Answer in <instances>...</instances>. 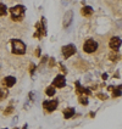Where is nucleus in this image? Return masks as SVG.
Returning <instances> with one entry per match:
<instances>
[{
  "label": "nucleus",
  "instance_id": "4468645a",
  "mask_svg": "<svg viewBox=\"0 0 122 129\" xmlns=\"http://www.w3.org/2000/svg\"><path fill=\"white\" fill-rule=\"evenodd\" d=\"M109 58H110L111 61L116 62V61H118V60H120V54H118L117 51H112V52H110V54H109Z\"/></svg>",
  "mask_w": 122,
  "mask_h": 129
},
{
  "label": "nucleus",
  "instance_id": "f257e3e1",
  "mask_svg": "<svg viewBox=\"0 0 122 129\" xmlns=\"http://www.w3.org/2000/svg\"><path fill=\"white\" fill-rule=\"evenodd\" d=\"M26 14V7L23 5H16V6L11 7L10 9V16H11V20L15 22H20L23 20Z\"/></svg>",
  "mask_w": 122,
  "mask_h": 129
},
{
  "label": "nucleus",
  "instance_id": "9b49d317",
  "mask_svg": "<svg viewBox=\"0 0 122 129\" xmlns=\"http://www.w3.org/2000/svg\"><path fill=\"white\" fill-rule=\"evenodd\" d=\"M75 108L73 107H68V108H65L64 111H62V115L66 119H68V118H72L73 116H75Z\"/></svg>",
  "mask_w": 122,
  "mask_h": 129
},
{
  "label": "nucleus",
  "instance_id": "dca6fc26",
  "mask_svg": "<svg viewBox=\"0 0 122 129\" xmlns=\"http://www.w3.org/2000/svg\"><path fill=\"white\" fill-rule=\"evenodd\" d=\"M55 93H56V90H55V88L53 85H49L46 89H45V94H46L48 96H54Z\"/></svg>",
  "mask_w": 122,
  "mask_h": 129
},
{
  "label": "nucleus",
  "instance_id": "a211bd4d",
  "mask_svg": "<svg viewBox=\"0 0 122 129\" xmlns=\"http://www.w3.org/2000/svg\"><path fill=\"white\" fill-rule=\"evenodd\" d=\"M78 101L82 104V105H84V106H86V105H88V102H89V101H88V96H87V95H79V96H78Z\"/></svg>",
  "mask_w": 122,
  "mask_h": 129
},
{
  "label": "nucleus",
  "instance_id": "393cba45",
  "mask_svg": "<svg viewBox=\"0 0 122 129\" xmlns=\"http://www.w3.org/2000/svg\"><path fill=\"white\" fill-rule=\"evenodd\" d=\"M14 129H20V128H14Z\"/></svg>",
  "mask_w": 122,
  "mask_h": 129
},
{
  "label": "nucleus",
  "instance_id": "ddd939ff",
  "mask_svg": "<svg viewBox=\"0 0 122 129\" xmlns=\"http://www.w3.org/2000/svg\"><path fill=\"white\" fill-rule=\"evenodd\" d=\"M7 95H9V89L5 88V86L0 88V101L5 100V99L7 98Z\"/></svg>",
  "mask_w": 122,
  "mask_h": 129
},
{
  "label": "nucleus",
  "instance_id": "b1692460",
  "mask_svg": "<svg viewBox=\"0 0 122 129\" xmlns=\"http://www.w3.org/2000/svg\"><path fill=\"white\" fill-rule=\"evenodd\" d=\"M54 63H55L54 58H50V64H49V66H50V67H53V66H54Z\"/></svg>",
  "mask_w": 122,
  "mask_h": 129
},
{
  "label": "nucleus",
  "instance_id": "2eb2a0df",
  "mask_svg": "<svg viewBox=\"0 0 122 129\" xmlns=\"http://www.w3.org/2000/svg\"><path fill=\"white\" fill-rule=\"evenodd\" d=\"M7 12H9V9L6 7L5 4H3V3H0V16L3 17V16H6Z\"/></svg>",
  "mask_w": 122,
  "mask_h": 129
},
{
  "label": "nucleus",
  "instance_id": "20e7f679",
  "mask_svg": "<svg viewBox=\"0 0 122 129\" xmlns=\"http://www.w3.org/2000/svg\"><path fill=\"white\" fill-rule=\"evenodd\" d=\"M76 45H73V44H68V45H65L62 46V49H61V52H62V55H64L65 58H68L73 56L75 54H76Z\"/></svg>",
  "mask_w": 122,
  "mask_h": 129
},
{
  "label": "nucleus",
  "instance_id": "6e6552de",
  "mask_svg": "<svg viewBox=\"0 0 122 129\" xmlns=\"http://www.w3.org/2000/svg\"><path fill=\"white\" fill-rule=\"evenodd\" d=\"M1 84H3V86H5L7 89H9V88H12V86L16 84V78L12 77V76H7V77H5V78L3 79Z\"/></svg>",
  "mask_w": 122,
  "mask_h": 129
},
{
  "label": "nucleus",
  "instance_id": "9d476101",
  "mask_svg": "<svg viewBox=\"0 0 122 129\" xmlns=\"http://www.w3.org/2000/svg\"><path fill=\"white\" fill-rule=\"evenodd\" d=\"M76 91H77V94L78 95H90V90L89 89H87V88H83V86H81V84H79L78 82H76Z\"/></svg>",
  "mask_w": 122,
  "mask_h": 129
},
{
  "label": "nucleus",
  "instance_id": "423d86ee",
  "mask_svg": "<svg viewBox=\"0 0 122 129\" xmlns=\"http://www.w3.org/2000/svg\"><path fill=\"white\" fill-rule=\"evenodd\" d=\"M109 48L112 51H118L121 48V38L120 37H112L109 42Z\"/></svg>",
  "mask_w": 122,
  "mask_h": 129
},
{
  "label": "nucleus",
  "instance_id": "f3484780",
  "mask_svg": "<svg viewBox=\"0 0 122 129\" xmlns=\"http://www.w3.org/2000/svg\"><path fill=\"white\" fill-rule=\"evenodd\" d=\"M111 91H112V98H120L121 96V85L117 86V88L114 86V89Z\"/></svg>",
  "mask_w": 122,
  "mask_h": 129
},
{
  "label": "nucleus",
  "instance_id": "5701e85b",
  "mask_svg": "<svg viewBox=\"0 0 122 129\" xmlns=\"http://www.w3.org/2000/svg\"><path fill=\"white\" fill-rule=\"evenodd\" d=\"M101 77H103L104 80H106V79H108V74H106V73H103V76H101Z\"/></svg>",
  "mask_w": 122,
  "mask_h": 129
},
{
  "label": "nucleus",
  "instance_id": "aec40b11",
  "mask_svg": "<svg viewBox=\"0 0 122 129\" xmlns=\"http://www.w3.org/2000/svg\"><path fill=\"white\" fill-rule=\"evenodd\" d=\"M36 64L33 63V62H31V63H29V72H31V74H33V73H34V71H36Z\"/></svg>",
  "mask_w": 122,
  "mask_h": 129
},
{
  "label": "nucleus",
  "instance_id": "39448f33",
  "mask_svg": "<svg viewBox=\"0 0 122 129\" xmlns=\"http://www.w3.org/2000/svg\"><path fill=\"white\" fill-rule=\"evenodd\" d=\"M59 106V100L58 99H54V100H46L43 102V107L46 112H54L56 107Z\"/></svg>",
  "mask_w": 122,
  "mask_h": 129
},
{
  "label": "nucleus",
  "instance_id": "f03ea898",
  "mask_svg": "<svg viewBox=\"0 0 122 129\" xmlns=\"http://www.w3.org/2000/svg\"><path fill=\"white\" fill-rule=\"evenodd\" d=\"M26 44L20 39H11V51L15 55H25L26 54Z\"/></svg>",
  "mask_w": 122,
  "mask_h": 129
},
{
  "label": "nucleus",
  "instance_id": "412c9836",
  "mask_svg": "<svg viewBox=\"0 0 122 129\" xmlns=\"http://www.w3.org/2000/svg\"><path fill=\"white\" fill-rule=\"evenodd\" d=\"M12 111H14V107L12 106H9V107L5 110V112H4V115L7 116V115H10V113H12Z\"/></svg>",
  "mask_w": 122,
  "mask_h": 129
},
{
  "label": "nucleus",
  "instance_id": "6ab92c4d",
  "mask_svg": "<svg viewBox=\"0 0 122 129\" xmlns=\"http://www.w3.org/2000/svg\"><path fill=\"white\" fill-rule=\"evenodd\" d=\"M96 98H99L100 100H106L109 96L106 95V94H103V93H98V95H96Z\"/></svg>",
  "mask_w": 122,
  "mask_h": 129
},
{
  "label": "nucleus",
  "instance_id": "f8f14e48",
  "mask_svg": "<svg viewBox=\"0 0 122 129\" xmlns=\"http://www.w3.org/2000/svg\"><path fill=\"white\" fill-rule=\"evenodd\" d=\"M93 12H94L93 7H90V6H83L82 7V10H81V14L83 15L84 17H89V16H92Z\"/></svg>",
  "mask_w": 122,
  "mask_h": 129
},
{
  "label": "nucleus",
  "instance_id": "1a4fd4ad",
  "mask_svg": "<svg viewBox=\"0 0 122 129\" xmlns=\"http://www.w3.org/2000/svg\"><path fill=\"white\" fill-rule=\"evenodd\" d=\"M72 20H73V11L71 10H68L64 16V22H62V24H64V28H67L70 24L72 23Z\"/></svg>",
  "mask_w": 122,
  "mask_h": 129
},
{
  "label": "nucleus",
  "instance_id": "4be33fe9",
  "mask_svg": "<svg viewBox=\"0 0 122 129\" xmlns=\"http://www.w3.org/2000/svg\"><path fill=\"white\" fill-rule=\"evenodd\" d=\"M36 56H40V48H37V50H36Z\"/></svg>",
  "mask_w": 122,
  "mask_h": 129
},
{
  "label": "nucleus",
  "instance_id": "7ed1b4c3",
  "mask_svg": "<svg viewBox=\"0 0 122 129\" xmlns=\"http://www.w3.org/2000/svg\"><path fill=\"white\" fill-rule=\"evenodd\" d=\"M98 48H99L98 42H95L92 38L87 39L86 42L83 43V51L87 52V54H93V52H95V51L98 50Z\"/></svg>",
  "mask_w": 122,
  "mask_h": 129
},
{
  "label": "nucleus",
  "instance_id": "0eeeda50",
  "mask_svg": "<svg viewBox=\"0 0 122 129\" xmlns=\"http://www.w3.org/2000/svg\"><path fill=\"white\" fill-rule=\"evenodd\" d=\"M65 85H66V78H65V76H62V74L56 76L54 78V80H53V86L54 88L61 89V88H65Z\"/></svg>",
  "mask_w": 122,
  "mask_h": 129
}]
</instances>
